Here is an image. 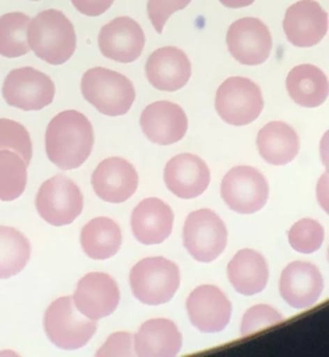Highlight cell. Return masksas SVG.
<instances>
[{"label": "cell", "mask_w": 329, "mask_h": 357, "mask_svg": "<svg viewBox=\"0 0 329 357\" xmlns=\"http://www.w3.org/2000/svg\"><path fill=\"white\" fill-rule=\"evenodd\" d=\"M283 321V315L268 304H257L248 308L241 321V335L248 336L254 332L273 326Z\"/></svg>", "instance_id": "1f68e13d"}, {"label": "cell", "mask_w": 329, "mask_h": 357, "mask_svg": "<svg viewBox=\"0 0 329 357\" xmlns=\"http://www.w3.org/2000/svg\"><path fill=\"white\" fill-rule=\"evenodd\" d=\"M163 178L167 190L174 195L190 199L208 188L211 173L201 158L192 153H180L166 163Z\"/></svg>", "instance_id": "d6986e66"}, {"label": "cell", "mask_w": 329, "mask_h": 357, "mask_svg": "<svg viewBox=\"0 0 329 357\" xmlns=\"http://www.w3.org/2000/svg\"><path fill=\"white\" fill-rule=\"evenodd\" d=\"M173 211L159 198L142 199L131 213V229L134 237L145 244L163 243L173 229Z\"/></svg>", "instance_id": "44dd1931"}, {"label": "cell", "mask_w": 329, "mask_h": 357, "mask_svg": "<svg viewBox=\"0 0 329 357\" xmlns=\"http://www.w3.org/2000/svg\"><path fill=\"white\" fill-rule=\"evenodd\" d=\"M142 132L158 145H170L180 141L188 128L184 110L169 100L148 105L139 117Z\"/></svg>", "instance_id": "ac0fdd59"}, {"label": "cell", "mask_w": 329, "mask_h": 357, "mask_svg": "<svg viewBox=\"0 0 329 357\" xmlns=\"http://www.w3.org/2000/svg\"><path fill=\"white\" fill-rule=\"evenodd\" d=\"M98 45L105 57L118 63H131L141 56L145 35L135 20L117 17L100 28Z\"/></svg>", "instance_id": "9a60e30c"}, {"label": "cell", "mask_w": 329, "mask_h": 357, "mask_svg": "<svg viewBox=\"0 0 329 357\" xmlns=\"http://www.w3.org/2000/svg\"><path fill=\"white\" fill-rule=\"evenodd\" d=\"M96 195L107 202L120 204L127 201L138 187V174L134 166L123 158L102 160L91 178Z\"/></svg>", "instance_id": "e0dca14e"}, {"label": "cell", "mask_w": 329, "mask_h": 357, "mask_svg": "<svg viewBox=\"0 0 329 357\" xmlns=\"http://www.w3.org/2000/svg\"><path fill=\"white\" fill-rule=\"evenodd\" d=\"M227 8H243L251 6L255 0H219Z\"/></svg>", "instance_id": "d590c367"}, {"label": "cell", "mask_w": 329, "mask_h": 357, "mask_svg": "<svg viewBox=\"0 0 329 357\" xmlns=\"http://www.w3.org/2000/svg\"><path fill=\"white\" fill-rule=\"evenodd\" d=\"M190 3L191 0H148L146 11L155 31L162 33L169 17L173 13L185 8Z\"/></svg>", "instance_id": "d6a6232c"}, {"label": "cell", "mask_w": 329, "mask_h": 357, "mask_svg": "<svg viewBox=\"0 0 329 357\" xmlns=\"http://www.w3.org/2000/svg\"><path fill=\"white\" fill-rule=\"evenodd\" d=\"M180 284L178 266L164 257H148L130 271V286L134 297L148 305L167 303Z\"/></svg>", "instance_id": "277c9868"}, {"label": "cell", "mask_w": 329, "mask_h": 357, "mask_svg": "<svg viewBox=\"0 0 329 357\" xmlns=\"http://www.w3.org/2000/svg\"><path fill=\"white\" fill-rule=\"evenodd\" d=\"M181 333L166 318L145 321L134 336L135 354L139 357H174L181 349Z\"/></svg>", "instance_id": "7402d4cb"}, {"label": "cell", "mask_w": 329, "mask_h": 357, "mask_svg": "<svg viewBox=\"0 0 329 357\" xmlns=\"http://www.w3.org/2000/svg\"><path fill=\"white\" fill-rule=\"evenodd\" d=\"M7 105L22 110H40L54 98V84L42 71L33 67L11 70L1 88Z\"/></svg>", "instance_id": "30bf717a"}, {"label": "cell", "mask_w": 329, "mask_h": 357, "mask_svg": "<svg viewBox=\"0 0 329 357\" xmlns=\"http://www.w3.org/2000/svg\"><path fill=\"white\" fill-rule=\"evenodd\" d=\"M325 231L321 223L315 219L304 218L296 222L289 230V243L293 250L311 254L321 248L323 243Z\"/></svg>", "instance_id": "f546056e"}, {"label": "cell", "mask_w": 329, "mask_h": 357, "mask_svg": "<svg viewBox=\"0 0 329 357\" xmlns=\"http://www.w3.org/2000/svg\"><path fill=\"white\" fill-rule=\"evenodd\" d=\"M81 245L89 258L107 259L120 250L121 230L110 218H93L81 230Z\"/></svg>", "instance_id": "484cf974"}, {"label": "cell", "mask_w": 329, "mask_h": 357, "mask_svg": "<svg viewBox=\"0 0 329 357\" xmlns=\"http://www.w3.org/2000/svg\"><path fill=\"white\" fill-rule=\"evenodd\" d=\"M81 92L85 100L106 116L125 114L135 99L132 82L125 75L105 67H93L84 73Z\"/></svg>", "instance_id": "3957f363"}, {"label": "cell", "mask_w": 329, "mask_h": 357, "mask_svg": "<svg viewBox=\"0 0 329 357\" xmlns=\"http://www.w3.org/2000/svg\"><path fill=\"white\" fill-rule=\"evenodd\" d=\"M230 54L241 64L257 66L268 60L272 50L269 28L255 17L234 21L226 35Z\"/></svg>", "instance_id": "8fae6325"}, {"label": "cell", "mask_w": 329, "mask_h": 357, "mask_svg": "<svg viewBox=\"0 0 329 357\" xmlns=\"http://www.w3.org/2000/svg\"><path fill=\"white\" fill-rule=\"evenodd\" d=\"M227 230L223 220L211 209L191 212L183 227V244L199 262H212L224 250Z\"/></svg>", "instance_id": "52a82bcc"}, {"label": "cell", "mask_w": 329, "mask_h": 357, "mask_svg": "<svg viewBox=\"0 0 329 357\" xmlns=\"http://www.w3.org/2000/svg\"><path fill=\"white\" fill-rule=\"evenodd\" d=\"M290 98L300 106L316 107L328 99L326 74L312 64H301L290 70L286 78Z\"/></svg>", "instance_id": "d4e9b609"}, {"label": "cell", "mask_w": 329, "mask_h": 357, "mask_svg": "<svg viewBox=\"0 0 329 357\" xmlns=\"http://www.w3.org/2000/svg\"><path fill=\"white\" fill-rule=\"evenodd\" d=\"M35 206L45 222L53 226H66L82 212L84 197L71 178L57 174L40 185Z\"/></svg>", "instance_id": "8992f818"}, {"label": "cell", "mask_w": 329, "mask_h": 357, "mask_svg": "<svg viewBox=\"0 0 329 357\" xmlns=\"http://www.w3.org/2000/svg\"><path fill=\"white\" fill-rule=\"evenodd\" d=\"M33 1H36V0H33Z\"/></svg>", "instance_id": "8d00e7d4"}, {"label": "cell", "mask_w": 329, "mask_h": 357, "mask_svg": "<svg viewBox=\"0 0 329 357\" xmlns=\"http://www.w3.org/2000/svg\"><path fill=\"white\" fill-rule=\"evenodd\" d=\"M220 195L237 213H254L268 201L269 185L263 174L250 166L230 169L220 185Z\"/></svg>", "instance_id": "9c48e42d"}, {"label": "cell", "mask_w": 329, "mask_h": 357, "mask_svg": "<svg viewBox=\"0 0 329 357\" xmlns=\"http://www.w3.org/2000/svg\"><path fill=\"white\" fill-rule=\"evenodd\" d=\"M77 310L91 319L109 317L120 301L116 280L103 272H89L79 279L72 296Z\"/></svg>", "instance_id": "4fadbf2b"}, {"label": "cell", "mask_w": 329, "mask_h": 357, "mask_svg": "<svg viewBox=\"0 0 329 357\" xmlns=\"http://www.w3.org/2000/svg\"><path fill=\"white\" fill-rule=\"evenodd\" d=\"M134 354L132 335L128 332H116L110 335L105 344L96 351V357H131Z\"/></svg>", "instance_id": "836d02e7"}, {"label": "cell", "mask_w": 329, "mask_h": 357, "mask_svg": "<svg viewBox=\"0 0 329 357\" xmlns=\"http://www.w3.org/2000/svg\"><path fill=\"white\" fill-rule=\"evenodd\" d=\"M0 149L17 152L26 165L32 158V142L26 128L10 119H0Z\"/></svg>", "instance_id": "4dcf8cb0"}, {"label": "cell", "mask_w": 329, "mask_h": 357, "mask_svg": "<svg viewBox=\"0 0 329 357\" xmlns=\"http://www.w3.org/2000/svg\"><path fill=\"white\" fill-rule=\"evenodd\" d=\"M31 257L28 238L14 227L0 226V279L20 273Z\"/></svg>", "instance_id": "4316f807"}, {"label": "cell", "mask_w": 329, "mask_h": 357, "mask_svg": "<svg viewBox=\"0 0 329 357\" xmlns=\"http://www.w3.org/2000/svg\"><path fill=\"white\" fill-rule=\"evenodd\" d=\"M43 328L49 340L64 350L85 346L96 332V322L81 314L72 297L64 296L54 300L43 317Z\"/></svg>", "instance_id": "5b68a950"}, {"label": "cell", "mask_w": 329, "mask_h": 357, "mask_svg": "<svg viewBox=\"0 0 329 357\" xmlns=\"http://www.w3.org/2000/svg\"><path fill=\"white\" fill-rule=\"evenodd\" d=\"M45 145L49 160L57 167L63 170L79 167L92 152V124L81 112H60L47 124Z\"/></svg>", "instance_id": "6da1fadb"}, {"label": "cell", "mask_w": 329, "mask_h": 357, "mask_svg": "<svg viewBox=\"0 0 329 357\" xmlns=\"http://www.w3.org/2000/svg\"><path fill=\"white\" fill-rule=\"evenodd\" d=\"M283 29L287 40L298 47H311L328 33V14L315 0H300L286 10Z\"/></svg>", "instance_id": "5bb4252c"}, {"label": "cell", "mask_w": 329, "mask_h": 357, "mask_svg": "<svg viewBox=\"0 0 329 357\" xmlns=\"http://www.w3.org/2000/svg\"><path fill=\"white\" fill-rule=\"evenodd\" d=\"M149 84L160 91H177L191 77V63L187 54L174 46H164L151 53L145 64Z\"/></svg>", "instance_id": "ffe728a7"}, {"label": "cell", "mask_w": 329, "mask_h": 357, "mask_svg": "<svg viewBox=\"0 0 329 357\" xmlns=\"http://www.w3.org/2000/svg\"><path fill=\"white\" fill-rule=\"evenodd\" d=\"M227 278L236 291L252 296L262 291L269 279L265 258L255 250H240L227 265Z\"/></svg>", "instance_id": "603a6c76"}, {"label": "cell", "mask_w": 329, "mask_h": 357, "mask_svg": "<svg viewBox=\"0 0 329 357\" xmlns=\"http://www.w3.org/2000/svg\"><path fill=\"white\" fill-rule=\"evenodd\" d=\"M114 0H71L72 6L84 15L98 17L107 11Z\"/></svg>", "instance_id": "e575fe53"}, {"label": "cell", "mask_w": 329, "mask_h": 357, "mask_svg": "<svg viewBox=\"0 0 329 357\" xmlns=\"http://www.w3.org/2000/svg\"><path fill=\"white\" fill-rule=\"evenodd\" d=\"M323 290V279L319 269L304 261L289 264L280 276L279 291L282 298L293 308L312 307Z\"/></svg>", "instance_id": "2e32d148"}, {"label": "cell", "mask_w": 329, "mask_h": 357, "mask_svg": "<svg viewBox=\"0 0 329 357\" xmlns=\"http://www.w3.org/2000/svg\"><path fill=\"white\" fill-rule=\"evenodd\" d=\"M215 107L226 123L245 126L259 116L263 99L259 86L251 79L230 77L217 88Z\"/></svg>", "instance_id": "ba28073f"}, {"label": "cell", "mask_w": 329, "mask_h": 357, "mask_svg": "<svg viewBox=\"0 0 329 357\" xmlns=\"http://www.w3.org/2000/svg\"><path fill=\"white\" fill-rule=\"evenodd\" d=\"M259 155L270 165L290 163L298 153L300 139L293 127L283 121H270L257 135Z\"/></svg>", "instance_id": "cb8c5ba5"}, {"label": "cell", "mask_w": 329, "mask_h": 357, "mask_svg": "<svg viewBox=\"0 0 329 357\" xmlns=\"http://www.w3.org/2000/svg\"><path fill=\"white\" fill-rule=\"evenodd\" d=\"M26 36L29 49L53 66L66 63L77 46L74 25L60 10L54 8L36 14L29 22Z\"/></svg>", "instance_id": "7a4b0ae2"}, {"label": "cell", "mask_w": 329, "mask_h": 357, "mask_svg": "<svg viewBox=\"0 0 329 357\" xmlns=\"http://www.w3.org/2000/svg\"><path fill=\"white\" fill-rule=\"evenodd\" d=\"M191 324L204 333L223 331L231 317V303L227 296L213 284L194 289L185 303Z\"/></svg>", "instance_id": "7c38bea8"}, {"label": "cell", "mask_w": 329, "mask_h": 357, "mask_svg": "<svg viewBox=\"0 0 329 357\" xmlns=\"http://www.w3.org/2000/svg\"><path fill=\"white\" fill-rule=\"evenodd\" d=\"M29 17L14 11L0 17V54L4 57H20L29 52L28 26Z\"/></svg>", "instance_id": "83f0119b"}, {"label": "cell", "mask_w": 329, "mask_h": 357, "mask_svg": "<svg viewBox=\"0 0 329 357\" xmlns=\"http://www.w3.org/2000/svg\"><path fill=\"white\" fill-rule=\"evenodd\" d=\"M26 167L28 165L17 152L0 149V201H13L24 192Z\"/></svg>", "instance_id": "f1b7e54d"}]
</instances>
